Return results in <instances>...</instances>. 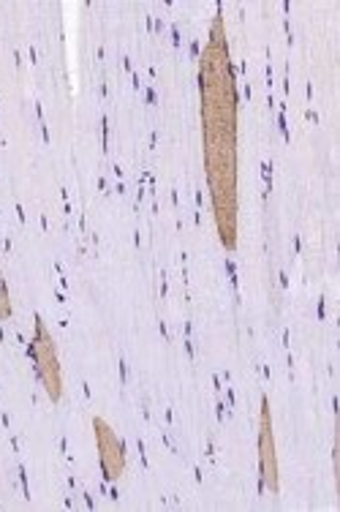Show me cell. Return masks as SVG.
Instances as JSON below:
<instances>
[{
	"label": "cell",
	"mask_w": 340,
	"mask_h": 512,
	"mask_svg": "<svg viewBox=\"0 0 340 512\" xmlns=\"http://www.w3.org/2000/svg\"><path fill=\"white\" fill-rule=\"evenodd\" d=\"M199 115L215 232L221 246L234 251L240 229V104L224 17L213 20L199 58Z\"/></svg>",
	"instance_id": "cell-1"
},
{
	"label": "cell",
	"mask_w": 340,
	"mask_h": 512,
	"mask_svg": "<svg viewBox=\"0 0 340 512\" xmlns=\"http://www.w3.org/2000/svg\"><path fill=\"white\" fill-rule=\"evenodd\" d=\"M28 357L49 401H52V404H60V401H63V365H60L58 344H55V338H52L47 322H44L41 316L33 319V335H30Z\"/></svg>",
	"instance_id": "cell-2"
},
{
	"label": "cell",
	"mask_w": 340,
	"mask_h": 512,
	"mask_svg": "<svg viewBox=\"0 0 340 512\" xmlns=\"http://www.w3.org/2000/svg\"><path fill=\"white\" fill-rule=\"evenodd\" d=\"M93 439H96V453H98V466L107 483H117L123 480V474L128 469V453L126 442L117 436V431L104 420V417H93Z\"/></svg>",
	"instance_id": "cell-3"
},
{
	"label": "cell",
	"mask_w": 340,
	"mask_h": 512,
	"mask_svg": "<svg viewBox=\"0 0 340 512\" xmlns=\"http://www.w3.org/2000/svg\"><path fill=\"white\" fill-rule=\"evenodd\" d=\"M256 450H259L262 488L270 493H278L281 491V466H278V444H275V425H272V409L267 395L262 398V409H259V439H256Z\"/></svg>",
	"instance_id": "cell-4"
},
{
	"label": "cell",
	"mask_w": 340,
	"mask_h": 512,
	"mask_svg": "<svg viewBox=\"0 0 340 512\" xmlns=\"http://www.w3.org/2000/svg\"><path fill=\"white\" fill-rule=\"evenodd\" d=\"M14 314L9 297V286H6V278H0V319H9Z\"/></svg>",
	"instance_id": "cell-5"
}]
</instances>
